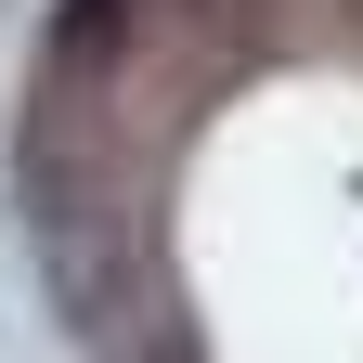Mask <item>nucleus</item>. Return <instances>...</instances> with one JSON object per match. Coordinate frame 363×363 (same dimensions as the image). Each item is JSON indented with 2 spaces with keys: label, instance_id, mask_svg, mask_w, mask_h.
Wrapping results in <instances>:
<instances>
[{
  "label": "nucleus",
  "instance_id": "obj_1",
  "mask_svg": "<svg viewBox=\"0 0 363 363\" xmlns=\"http://www.w3.org/2000/svg\"><path fill=\"white\" fill-rule=\"evenodd\" d=\"M117 39V0H65V52H104Z\"/></svg>",
  "mask_w": 363,
  "mask_h": 363
}]
</instances>
